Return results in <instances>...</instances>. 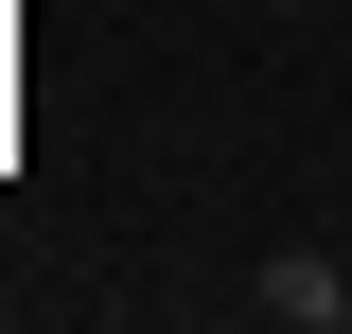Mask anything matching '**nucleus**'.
Instances as JSON below:
<instances>
[{"mask_svg": "<svg viewBox=\"0 0 352 334\" xmlns=\"http://www.w3.org/2000/svg\"><path fill=\"white\" fill-rule=\"evenodd\" d=\"M247 299H264L282 334H335V317H352V264H317V247H282V264H247Z\"/></svg>", "mask_w": 352, "mask_h": 334, "instance_id": "f257e3e1", "label": "nucleus"}, {"mask_svg": "<svg viewBox=\"0 0 352 334\" xmlns=\"http://www.w3.org/2000/svg\"><path fill=\"white\" fill-rule=\"evenodd\" d=\"M264 18H282V0H264Z\"/></svg>", "mask_w": 352, "mask_h": 334, "instance_id": "f03ea898", "label": "nucleus"}]
</instances>
